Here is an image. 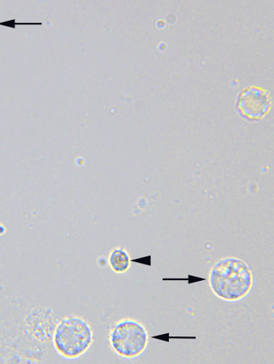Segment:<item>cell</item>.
Segmentation results:
<instances>
[{
  "mask_svg": "<svg viewBox=\"0 0 274 364\" xmlns=\"http://www.w3.org/2000/svg\"><path fill=\"white\" fill-rule=\"evenodd\" d=\"M209 283L220 299L237 301L246 297L254 284L250 267L241 259H220L210 270Z\"/></svg>",
  "mask_w": 274,
  "mask_h": 364,
  "instance_id": "cell-1",
  "label": "cell"
},
{
  "mask_svg": "<svg viewBox=\"0 0 274 364\" xmlns=\"http://www.w3.org/2000/svg\"><path fill=\"white\" fill-rule=\"evenodd\" d=\"M94 341L89 322L77 316L61 319L53 336V344L58 355L67 360H76L85 355Z\"/></svg>",
  "mask_w": 274,
  "mask_h": 364,
  "instance_id": "cell-2",
  "label": "cell"
},
{
  "mask_svg": "<svg viewBox=\"0 0 274 364\" xmlns=\"http://www.w3.org/2000/svg\"><path fill=\"white\" fill-rule=\"evenodd\" d=\"M109 342L116 355L124 359H134L146 350L149 335L140 321L124 318L111 328Z\"/></svg>",
  "mask_w": 274,
  "mask_h": 364,
  "instance_id": "cell-3",
  "label": "cell"
},
{
  "mask_svg": "<svg viewBox=\"0 0 274 364\" xmlns=\"http://www.w3.org/2000/svg\"><path fill=\"white\" fill-rule=\"evenodd\" d=\"M271 107L268 93L258 88H251L241 93L238 102V110L241 116L251 121L265 117Z\"/></svg>",
  "mask_w": 274,
  "mask_h": 364,
  "instance_id": "cell-4",
  "label": "cell"
},
{
  "mask_svg": "<svg viewBox=\"0 0 274 364\" xmlns=\"http://www.w3.org/2000/svg\"><path fill=\"white\" fill-rule=\"evenodd\" d=\"M109 264L115 274H123L128 272L131 267V256L125 248L114 247L109 254Z\"/></svg>",
  "mask_w": 274,
  "mask_h": 364,
  "instance_id": "cell-5",
  "label": "cell"
}]
</instances>
